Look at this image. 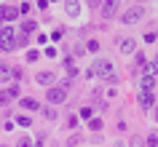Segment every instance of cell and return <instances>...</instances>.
I'll return each instance as SVG.
<instances>
[{"instance_id": "obj_1", "label": "cell", "mask_w": 158, "mask_h": 147, "mask_svg": "<svg viewBox=\"0 0 158 147\" xmlns=\"http://www.w3.org/2000/svg\"><path fill=\"white\" fill-rule=\"evenodd\" d=\"M91 75H99V78L113 80V78H115V72H113V62H110V59H97L94 67H91Z\"/></svg>"}, {"instance_id": "obj_2", "label": "cell", "mask_w": 158, "mask_h": 147, "mask_svg": "<svg viewBox=\"0 0 158 147\" xmlns=\"http://www.w3.org/2000/svg\"><path fill=\"white\" fill-rule=\"evenodd\" d=\"M123 24H137V22H142L145 19V6H131L129 11H123Z\"/></svg>"}, {"instance_id": "obj_3", "label": "cell", "mask_w": 158, "mask_h": 147, "mask_svg": "<svg viewBox=\"0 0 158 147\" xmlns=\"http://www.w3.org/2000/svg\"><path fill=\"white\" fill-rule=\"evenodd\" d=\"M0 48H3V51H14V48H16L14 27H3V30H0Z\"/></svg>"}, {"instance_id": "obj_4", "label": "cell", "mask_w": 158, "mask_h": 147, "mask_svg": "<svg viewBox=\"0 0 158 147\" xmlns=\"http://www.w3.org/2000/svg\"><path fill=\"white\" fill-rule=\"evenodd\" d=\"M67 99V88L64 86H54V88H48V102L51 104H62Z\"/></svg>"}, {"instance_id": "obj_5", "label": "cell", "mask_w": 158, "mask_h": 147, "mask_svg": "<svg viewBox=\"0 0 158 147\" xmlns=\"http://www.w3.org/2000/svg\"><path fill=\"white\" fill-rule=\"evenodd\" d=\"M134 38H118V51L123 54V56H129V54H134Z\"/></svg>"}, {"instance_id": "obj_6", "label": "cell", "mask_w": 158, "mask_h": 147, "mask_svg": "<svg viewBox=\"0 0 158 147\" xmlns=\"http://www.w3.org/2000/svg\"><path fill=\"white\" fill-rule=\"evenodd\" d=\"M115 11H118V3H115V0H107V3H102V6H99V14H102V19L115 16Z\"/></svg>"}, {"instance_id": "obj_7", "label": "cell", "mask_w": 158, "mask_h": 147, "mask_svg": "<svg viewBox=\"0 0 158 147\" xmlns=\"http://www.w3.org/2000/svg\"><path fill=\"white\" fill-rule=\"evenodd\" d=\"M137 102H139L142 110H150V107H153V102H156V99H153V91H139Z\"/></svg>"}, {"instance_id": "obj_8", "label": "cell", "mask_w": 158, "mask_h": 147, "mask_svg": "<svg viewBox=\"0 0 158 147\" xmlns=\"http://www.w3.org/2000/svg\"><path fill=\"white\" fill-rule=\"evenodd\" d=\"M35 80L40 83V86H51V83L56 80V75L51 72V70H46V72H38V78H35Z\"/></svg>"}, {"instance_id": "obj_9", "label": "cell", "mask_w": 158, "mask_h": 147, "mask_svg": "<svg viewBox=\"0 0 158 147\" xmlns=\"http://www.w3.org/2000/svg\"><path fill=\"white\" fill-rule=\"evenodd\" d=\"M64 11H67V16H81V11H83V8H81V3H75V0H70V3H64Z\"/></svg>"}, {"instance_id": "obj_10", "label": "cell", "mask_w": 158, "mask_h": 147, "mask_svg": "<svg viewBox=\"0 0 158 147\" xmlns=\"http://www.w3.org/2000/svg\"><path fill=\"white\" fill-rule=\"evenodd\" d=\"M8 78H14V70L8 64H0V80H8Z\"/></svg>"}, {"instance_id": "obj_11", "label": "cell", "mask_w": 158, "mask_h": 147, "mask_svg": "<svg viewBox=\"0 0 158 147\" xmlns=\"http://www.w3.org/2000/svg\"><path fill=\"white\" fill-rule=\"evenodd\" d=\"M145 145L148 147H158V131H150L148 139H145Z\"/></svg>"}, {"instance_id": "obj_12", "label": "cell", "mask_w": 158, "mask_h": 147, "mask_svg": "<svg viewBox=\"0 0 158 147\" xmlns=\"http://www.w3.org/2000/svg\"><path fill=\"white\" fill-rule=\"evenodd\" d=\"M43 118L46 120H56V110L54 107H43Z\"/></svg>"}, {"instance_id": "obj_13", "label": "cell", "mask_w": 158, "mask_h": 147, "mask_svg": "<svg viewBox=\"0 0 158 147\" xmlns=\"http://www.w3.org/2000/svg\"><path fill=\"white\" fill-rule=\"evenodd\" d=\"M19 104L24 107V110H38V102H35V99H22Z\"/></svg>"}, {"instance_id": "obj_14", "label": "cell", "mask_w": 158, "mask_h": 147, "mask_svg": "<svg viewBox=\"0 0 158 147\" xmlns=\"http://www.w3.org/2000/svg\"><path fill=\"white\" fill-rule=\"evenodd\" d=\"M89 129H91V131H99L102 129V118H91V120H89Z\"/></svg>"}, {"instance_id": "obj_15", "label": "cell", "mask_w": 158, "mask_h": 147, "mask_svg": "<svg viewBox=\"0 0 158 147\" xmlns=\"http://www.w3.org/2000/svg\"><path fill=\"white\" fill-rule=\"evenodd\" d=\"M35 27H38V24H35V22H24V24H22V32H35Z\"/></svg>"}, {"instance_id": "obj_16", "label": "cell", "mask_w": 158, "mask_h": 147, "mask_svg": "<svg viewBox=\"0 0 158 147\" xmlns=\"http://www.w3.org/2000/svg\"><path fill=\"white\" fill-rule=\"evenodd\" d=\"M91 115H94L91 107H83V110H81V118H83V120H91Z\"/></svg>"}, {"instance_id": "obj_17", "label": "cell", "mask_w": 158, "mask_h": 147, "mask_svg": "<svg viewBox=\"0 0 158 147\" xmlns=\"http://www.w3.org/2000/svg\"><path fill=\"white\" fill-rule=\"evenodd\" d=\"M16 147H35V145L30 142V137H22V139L16 142Z\"/></svg>"}, {"instance_id": "obj_18", "label": "cell", "mask_w": 158, "mask_h": 147, "mask_svg": "<svg viewBox=\"0 0 158 147\" xmlns=\"http://www.w3.org/2000/svg\"><path fill=\"white\" fill-rule=\"evenodd\" d=\"M8 102H11V96H8V88H6V91H0V104H8Z\"/></svg>"}, {"instance_id": "obj_19", "label": "cell", "mask_w": 158, "mask_h": 147, "mask_svg": "<svg viewBox=\"0 0 158 147\" xmlns=\"http://www.w3.org/2000/svg\"><path fill=\"white\" fill-rule=\"evenodd\" d=\"M30 8H32V3H19V14H30Z\"/></svg>"}, {"instance_id": "obj_20", "label": "cell", "mask_w": 158, "mask_h": 147, "mask_svg": "<svg viewBox=\"0 0 158 147\" xmlns=\"http://www.w3.org/2000/svg\"><path fill=\"white\" fill-rule=\"evenodd\" d=\"M6 19H16V8H11V6H6Z\"/></svg>"}, {"instance_id": "obj_21", "label": "cell", "mask_w": 158, "mask_h": 147, "mask_svg": "<svg viewBox=\"0 0 158 147\" xmlns=\"http://www.w3.org/2000/svg\"><path fill=\"white\" fill-rule=\"evenodd\" d=\"M131 147H145V139H142V137H134L131 139Z\"/></svg>"}, {"instance_id": "obj_22", "label": "cell", "mask_w": 158, "mask_h": 147, "mask_svg": "<svg viewBox=\"0 0 158 147\" xmlns=\"http://www.w3.org/2000/svg\"><path fill=\"white\" fill-rule=\"evenodd\" d=\"M78 142H81V137L75 134V137H70V139H67V147H75V145H78Z\"/></svg>"}, {"instance_id": "obj_23", "label": "cell", "mask_w": 158, "mask_h": 147, "mask_svg": "<svg viewBox=\"0 0 158 147\" xmlns=\"http://www.w3.org/2000/svg\"><path fill=\"white\" fill-rule=\"evenodd\" d=\"M89 51H94V54H97V51H99V43H97V40H89Z\"/></svg>"}, {"instance_id": "obj_24", "label": "cell", "mask_w": 158, "mask_h": 147, "mask_svg": "<svg viewBox=\"0 0 158 147\" xmlns=\"http://www.w3.org/2000/svg\"><path fill=\"white\" fill-rule=\"evenodd\" d=\"M16 123H19V126H24V129H27V126H30V118H24V115H22V118H16Z\"/></svg>"}, {"instance_id": "obj_25", "label": "cell", "mask_w": 158, "mask_h": 147, "mask_svg": "<svg viewBox=\"0 0 158 147\" xmlns=\"http://www.w3.org/2000/svg\"><path fill=\"white\" fill-rule=\"evenodd\" d=\"M6 19V6H0V22Z\"/></svg>"}, {"instance_id": "obj_26", "label": "cell", "mask_w": 158, "mask_h": 147, "mask_svg": "<svg viewBox=\"0 0 158 147\" xmlns=\"http://www.w3.org/2000/svg\"><path fill=\"white\" fill-rule=\"evenodd\" d=\"M115 147H126V145H123V142H115Z\"/></svg>"}, {"instance_id": "obj_27", "label": "cell", "mask_w": 158, "mask_h": 147, "mask_svg": "<svg viewBox=\"0 0 158 147\" xmlns=\"http://www.w3.org/2000/svg\"><path fill=\"white\" fill-rule=\"evenodd\" d=\"M156 120H158V110H156Z\"/></svg>"}, {"instance_id": "obj_28", "label": "cell", "mask_w": 158, "mask_h": 147, "mask_svg": "<svg viewBox=\"0 0 158 147\" xmlns=\"http://www.w3.org/2000/svg\"><path fill=\"white\" fill-rule=\"evenodd\" d=\"M3 147H6V145H3Z\"/></svg>"}]
</instances>
